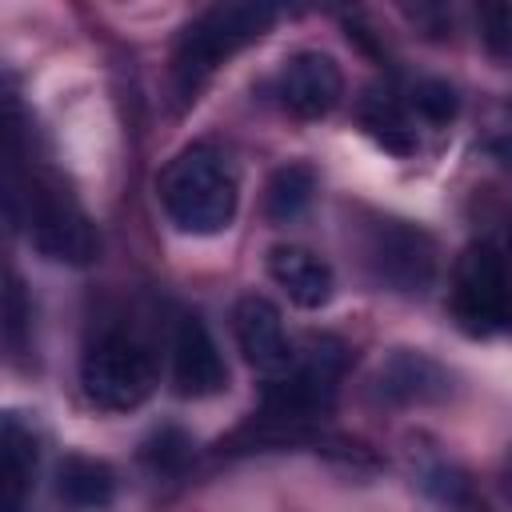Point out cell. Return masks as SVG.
I'll use <instances>...</instances> for the list:
<instances>
[{
  "mask_svg": "<svg viewBox=\"0 0 512 512\" xmlns=\"http://www.w3.org/2000/svg\"><path fill=\"white\" fill-rule=\"evenodd\" d=\"M504 484H508V492H512V456H508V464H504Z\"/></svg>",
  "mask_w": 512,
  "mask_h": 512,
  "instance_id": "ffe728a7",
  "label": "cell"
},
{
  "mask_svg": "<svg viewBox=\"0 0 512 512\" xmlns=\"http://www.w3.org/2000/svg\"><path fill=\"white\" fill-rule=\"evenodd\" d=\"M36 476V440L20 416H4L0 432V512H24Z\"/></svg>",
  "mask_w": 512,
  "mask_h": 512,
  "instance_id": "4fadbf2b",
  "label": "cell"
},
{
  "mask_svg": "<svg viewBox=\"0 0 512 512\" xmlns=\"http://www.w3.org/2000/svg\"><path fill=\"white\" fill-rule=\"evenodd\" d=\"M344 96V76L340 64L328 52L304 48L296 56L284 60L280 68V100L292 116L300 120H320L328 116Z\"/></svg>",
  "mask_w": 512,
  "mask_h": 512,
  "instance_id": "9c48e42d",
  "label": "cell"
},
{
  "mask_svg": "<svg viewBox=\"0 0 512 512\" xmlns=\"http://www.w3.org/2000/svg\"><path fill=\"white\" fill-rule=\"evenodd\" d=\"M364 264L376 284L400 296H424L436 280V244L408 220H376L364 236Z\"/></svg>",
  "mask_w": 512,
  "mask_h": 512,
  "instance_id": "52a82bcc",
  "label": "cell"
},
{
  "mask_svg": "<svg viewBox=\"0 0 512 512\" xmlns=\"http://www.w3.org/2000/svg\"><path fill=\"white\" fill-rule=\"evenodd\" d=\"M480 40L496 60H512V4H480L476 8Z\"/></svg>",
  "mask_w": 512,
  "mask_h": 512,
  "instance_id": "ac0fdd59",
  "label": "cell"
},
{
  "mask_svg": "<svg viewBox=\"0 0 512 512\" xmlns=\"http://www.w3.org/2000/svg\"><path fill=\"white\" fill-rule=\"evenodd\" d=\"M236 172L212 144H192L160 172V204L188 236H216L236 216Z\"/></svg>",
  "mask_w": 512,
  "mask_h": 512,
  "instance_id": "6da1fadb",
  "label": "cell"
},
{
  "mask_svg": "<svg viewBox=\"0 0 512 512\" xmlns=\"http://www.w3.org/2000/svg\"><path fill=\"white\" fill-rule=\"evenodd\" d=\"M360 120H364L368 136H372L376 144H384L388 152H396V156L416 152V132H412L408 116L400 112V104H396L392 96H376V92H372V96L364 100V108H360Z\"/></svg>",
  "mask_w": 512,
  "mask_h": 512,
  "instance_id": "2e32d148",
  "label": "cell"
},
{
  "mask_svg": "<svg viewBox=\"0 0 512 512\" xmlns=\"http://www.w3.org/2000/svg\"><path fill=\"white\" fill-rule=\"evenodd\" d=\"M508 272H512V236H508Z\"/></svg>",
  "mask_w": 512,
  "mask_h": 512,
  "instance_id": "44dd1931",
  "label": "cell"
},
{
  "mask_svg": "<svg viewBox=\"0 0 512 512\" xmlns=\"http://www.w3.org/2000/svg\"><path fill=\"white\" fill-rule=\"evenodd\" d=\"M80 388L104 412H132L156 388L152 352L132 332H100L80 356Z\"/></svg>",
  "mask_w": 512,
  "mask_h": 512,
  "instance_id": "5b68a950",
  "label": "cell"
},
{
  "mask_svg": "<svg viewBox=\"0 0 512 512\" xmlns=\"http://www.w3.org/2000/svg\"><path fill=\"white\" fill-rule=\"evenodd\" d=\"M56 492L72 508H108L116 496V476L104 460L92 456H68L56 468Z\"/></svg>",
  "mask_w": 512,
  "mask_h": 512,
  "instance_id": "5bb4252c",
  "label": "cell"
},
{
  "mask_svg": "<svg viewBox=\"0 0 512 512\" xmlns=\"http://www.w3.org/2000/svg\"><path fill=\"white\" fill-rule=\"evenodd\" d=\"M312 192H316V172L308 164L292 160L272 172V180L264 188V216L272 224H292L312 204Z\"/></svg>",
  "mask_w": 512,
  "mask_h": 512,
  "instance_id": "9a60e30c",
  "label": "cell"
},
{
  "mask_svg": "<svg viewBox=\"0 0 512 512\" xmlns=\"http://www.w3.org/2000/svg\"><path fill=\"white\" fill-rule=\"evenodd\" d=\"M276 20L272 4L260 0H228V4H212L208 12H200L176 44L172 56V80H176V96L180 104L196 100V92L208 84V76L236 56L240 48H248L252 40H260Z\"/></svg>",
  "mask_w": 512,
  "mask_h": 512,
  "instance_id": "7a4b0ae2",
  "label": "cell"
},
{
  "mask_svg": "<svg viewBox=\"0 0 512 512\" xmlns=\"http://www.w3.org/2000/svg\"><path fill=\"white\" fill-rule=\"evenodd\" d=\"M232 332H236V344L244 352V360L264 372V376H284L296 360V348L284 332V320H280V308L268 300V296H240L236 308H232Z\"/></svg>",
  "mask_w": 512,
  "mask_h": 512,
  "instance_id": "ba28073f",
  "label": "cell"
},
{
  "mask_svg": "<svg viewBox=\"0 0 512 512\" xmlns=\"http://www.w3.org/2000/svg\"><path fill=\"white\" fill-rule=\"evenodd\" d=\"M8 220H12V228L28 224L36 252L56 264H88L100 252L92 220L68 196L40 188L36 180L24 188L16 168H8Z\"/></svg>",
  "mask_w": 512,
  "mask_h": 512,
  "instance_id": "277c9868",
  "label": "cell"
},
{
  "mask_svg": "<svg viewBox=\"0 0 512 512\" xmlns=\"http://www.w3.org/2000/svg\"><path fill=\"white\" fill-rule=\"evenodd\" d=\"M452 312L464 332L492 336L512 328V272L488 244L468 248L452 276Z\"/></svg>",
  "mask_w": 512,
  "mask_h": 512,
  "instance_id": "8992f818",
  "label": "cell"
},
{
  "mask_svg": "<svg viewBox=\"0 0 512 512\" xmlns=\"http://www.w3.org/2000/svg\"><path fill=\"white\" fill-rule=\"evenodd\" d=\"M448 388H452L448 372H444L432 356H424V352H416V348H396L392 356L380 360V368H376V376H372L376 400L400 404V408L444 400Z\"/></svg>",
  "mask_w": 512,
  "mask_h": 512,
  "instance_id": "8fae6325",
  "label": "cell"
},
{
  "mask_svg": "<svg viewBox=\"0 0 512 512\" xmlns=\"http://www.w3.org/2000/svg\"><path fill=\"white\" fill-rule=\"evenodd\" d=\"M268 276L276 280V288H284V296L300 308H324L332 300L336 276L332 264L320 260L312 248L304 244H276L268 252Z\"/></svg>",
  "mask_w": 512,
  "mask_h": 512,
  "instance_id": "7c38bea8",
  "label": "cell"
},
{
  "mask_svg": "<svg viewBox=\"0 0 512 512\" xmlns=\"http://www.w3.org/2000/svg\"><path fill=\"white\" fill-rule=\"evenodd\" d=\"M412 108H416L428 124H448V120L456 116V92H452L448 80H436V76L416 80V84H412Z\"/></svg>",
  "mask_w": 512,
  "mask_h": 512,
  "instance_id": "e0dca14e",
  "label": "cell"
},
{
  "mask_svg": "<svg viewBox=\"0 0 512 512\" xmlns=\"http://www.w3.org/2000/svg\"><path fill=\"white\" fill-rule=\"evenodd\" d=\"M344 344L332 336H312L304 356L292 360L284 376H276L264 392V420L276 428V436H300L312 420H320L332 400L336 384L344 376Z\"/></svg>",
  "mask_w": 512,
  "mask_h": 512,
  "instance_id": "3957f363",
  "label": "cell"
},
{
  "mask_svg": "<svg viewBox=\"0 0 512 512\" xmlns=\"http://www.w3.org/2000/svg\"><path fill=\"white\" fill-rule=\"evenodd\" d=\"M172 384L180 396H216L228 384L224 356L200 316H180L172 328Z\"/></svg>",
  "mask_w": 512,
  "mask_h": 512,
  "instance_id": "30bf717a",
  "label": "cell"
},
{
  "mask_svg": "<svg viewBox=\"0 0 512 512\" xmlns=\"http://www.w3.org/2000/svg\"><path fill=\"white\" fill-rule=\"evenodd\" d=\"M28 304H24V288L16 276H8V292H4V332H8V344L16 348L20 344V332L28 324Z\"/></svg>",
  "mask_w": 512,
  "mask_h": 512,
  "instance_id": "d6986e66",
  "label": "cell"
}]
</instances>
